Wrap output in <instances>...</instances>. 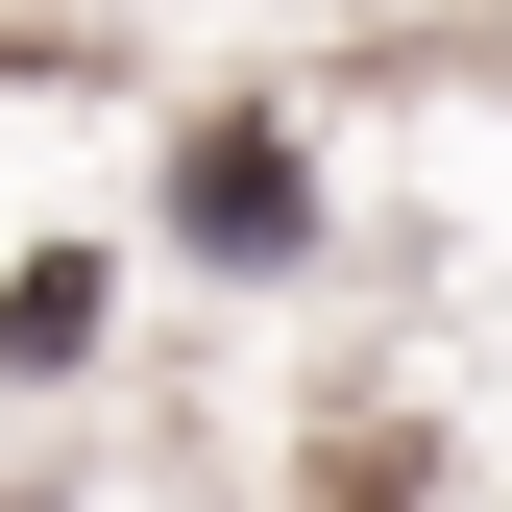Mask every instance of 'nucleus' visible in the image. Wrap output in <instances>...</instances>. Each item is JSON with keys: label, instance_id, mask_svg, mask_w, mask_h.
Returning a JSON list of instances; mask_svg holds the SVG:
<instances>
[{"label": "nucleus", "instance_id": "f257e3e1", "mask_svg": "<svg viewBox=\"0 0 512 512\" xmlns=\"http://www.w3.org/2000/svg\"><path fill=\"white\" fill-rule=\"evenodd\" d=\"M293 147H269V122H220V147H196V244H220V269H293Z\"/></svg>", "mask_w": 512, "mask_h": 512}]
</instances>
